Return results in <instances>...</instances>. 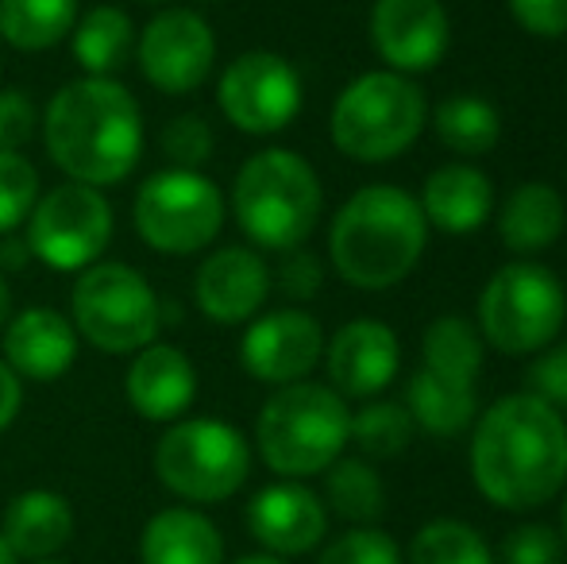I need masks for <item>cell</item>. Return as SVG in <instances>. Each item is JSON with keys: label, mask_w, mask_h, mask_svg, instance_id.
I'll return each mask as SVG.
<instances>
[{"label": "cell", "mask_w": 567, "mask_h": 564, "mask_svg": "<svg viewBox=\"0 0 567 564\" xmlns=\"http://www.w3.org/2000/svg\"><path fill=\"white\" fill-rule=\"evenodd\" d=\"M244 519L262 553L286 561L321 550L324 534H329V506L301 480H278L255 491Z\"/></svg>", "instance_id": "cell-16"}, {"label": "cell", "mask_w": 567, "mask_h": 564, "mask_svg": "<svg viewBox=\"0 0 567 564\" xmlns=\"http://www.w3.org/2000/svg\"><path fill=\"white\" fill-rule=\"evenodd\" d=\"M351 444V410L329 383L278 387L255 418V449L282 480L324 475Z\"/></svg>", "instance_id": "cell-5"}, {"label": "cell", "mask_w": 567, "mask_h": 564, "mask_svg": "<svg viewBox=\"0 0 567 564\" xmlns=\"http://www.w3.org/2000/svg\"><path fill=\"white\" fill-rule=\"evenodd\" d=\"M483 356L486 345L478 329L467 317L455 314L436 317L425 329V340H421V368L433 371V376L455 379V383L475 387L478 376H483Z\"/></svg>", "instance_id": "cell-29"}, {"label": "cell", "mask_w": 567, "mask_h": 564, "mask_svg": "<svg viewBox=\"0 0 567 564\" xmlns=\"http://www.w3.org/2000/svg\"><path fill=\"white\" fill-rule=\"evenodd\" d=\"M140 564H225V534L197 506H166L143 526Z\"/></svg>", "instance_id": "cell-23"}, {"label": "cell", "mask_w": 567, "mask_h": 564, "mask_svg": "<svg viewBox=\"0 0 567 564\" xmlns=\"http://www.w3.org/2000/svg\"><path fill=\"white\" fill-rule=\"evenodd\" d=\"M70 325L78 340L105 356H127L147 348L163 329V306L155 286L132 264H93L78 271L70 290Z\"/></svg>", "instance_id": "cell-9"}, {"label": "cell", "mask_w": 567, "mask_h": 564, "mask_svg": "<svg viewBox=\"0 0 567 564\" xmlns=\"http://www.w3.org/2000/svg\"><path fill=\"white\" fill-rule=\"evenodd\" d=\"M529 394L545 399L553 410H567V345H548L529 368Z\"/></svg>", "instance_id": "cell-38"}, {"label": "cell", "mask_w": 567, "mask_h": 564, "mask_svg": "<svg viewBox=\"0 0 567 564\" xmlns=\"http://www.w3.org/2000/svg\"><path fill=\"white\" fill-rule=\"evenodd\" d=\"M155 475L182 503L209 506L236 495L251 475V444L220 418H178L155 441Z\"/></svg>", "instance_id": "cell-7"}, {"label": "cell", "mask_w": 567, "mask_h": 564, "mask_svg": "<svg viewBox=\"0 0 567 564\" xmlns=\"http://www.w3.org/2000/svg\"><path fill=\"white\" fill-rule=\"evenodd\" d=\"M39 171L23 151H0V236L28 225L39 202Z\"/></svg>", "instance_id": "cell-33"}, {"label": "cell", "mask_w": 567, "mask_h": 564, "mask_svg": "<svg viewBox=\"0 0 567 564\" xmlns=\"http://www.w3.org/2000/svg\"><path fill=\"white\" fill-rule=\"evenodd\" d=\"M509 16L537 39L567 35V0H506Z\"/></svg>", "instance_id": "cell-39"}, {"label": "cell", "mask_w": 567, "mask_h": 564, "mask_svg": "<svg viewBox=\"0 0 567 564\" xmlns=\"http://www.w3.org/2000/svg\"><path fill=\"white\" fill-rule=\"evenodd\" d=\"M0 534L16 561H51L74 542V506L51 488L20 491L4 506Z\"/></svg>", "instance_id": "cell-21"}, {"label": "cell", "mask_w": 567, "mask_h": 564, "mask_svg": "<svg viewBox=\"0 0 567 564\" xmlns=\"http://www.w3.org/2000/svg\"><path fill=\"white\" fill-rule=\"evenodd\" d=\"M31 564H66V561H59V557H51V561H31Z\"/></svg>", "instance_id": "cell-47"}, {"label": "cell", "mask_w": 567, "mask_h": 564, "mask_svg": "<svg viewBox=\"0 0 567 564\" xmlns=\"http://www.w3.org/2000/svg\"><path fill=\"white\" fill-rule=\"evenodd\" d=\"M20 407H23V379L0 360V433L20 418Z\"/></svg>", "instance_id": "cell-41"}, {"label": "cell", "mask_w": 567, "mask_h": 564, "mask_svg": "<svg viewBox=\"0 0 567 564\" xmlns=\"http://www.w3.org/2000/svg\"><path fill=\"white\" fill-rule=\"evenodd\" d=\"M567 321V290L556 271L514 259L498 267L478 294V337L502 356H533L556 345Z\"/></svg>", "instance_id": "cell-8"}, {"label": "cell", "mask_w": 567, "mask_h": 564, "mask_svg": "<svg viewBox=\"0 0 567 564\" xmlns=\"http://www.w3.org/2000/svg\"><path fill=\"white\" fill-rule=\"evenodd\" d=\"M140 4H171V0H140Z\"/></svg>", "instance_id": "cell-48"}, {"label": "cell", "mask_w": 567, "mask_h": 564, "mask_svg": "<svg viewBox=\"0 0 567 564\" xmlns=\"http://www.w3.org/2000/svg\"><path fill=\"white\" fill-rule=\"evenodd\" d=\"M74 23L78 0H0V39L12 51H51L66 43Z\"/></svg>", "instance_id": "cell-27"}, {"label": "cell", "mask_w": 567, "mask_h": 564, "mask_svg": "<svg viewBox=\"0 0 567 564\" xmlns=\"http://www.w3.org/2000/svg\"><path fill=\"white\" fill-rule=\"evenodd\" d=\"M228 202L220 186L202 171L166 166L155 171L132 202L140 240L158 256H197L220 236Z\"/></svg>", "instance_id": "cell-10"}, {"label": "cell", "mask_w": 567, "mask_h": 564, "mask_svg": "<svg viewBox=\"0 0 567 564\" xmlns=\"http://www.w3.org/2000/svg\"><path fill=\"white\" fill-rule=\"evenodd\" d=\"M28 259H31V252H28V244H23V240H12V236H4V240H0V267H4V275L20 271Z\"/></svg>", "instance_id": "cell-42"}, {"label": "cell", "mask_w": 567, "mask_h": 564, "mask_svg": "<svg viewBox=\"0 0 567 564\" xmlns=\"http://www.w3.org/2000/svg\"><path fill=\"white\" fill-rule=\"evenodd\" d=\"M429 124L449 151L463 158L491 155L502 140V116L486 98L475 93H460V98H444L441 105L429 113Z\"/></svg>", "instance_id": "cell-28"}, {"label": "cell", "mask_w": 567, "mask_h": 564, "mask_svg": "<svg viewBox=\"0 0 567 564\" xmlns=\"http://www.w3.org/2000/svg\"><path fill=\"white\" fill-rule=\"evenodd\" d=\"M413 418L405 410V402H386L374 399L367 407H359V414H351V441L359 444L367 460H394L410 449L413 441Z\"/></svg>", "instance_id": "cell-32"}, {"label": "cell", "mask_w": 567, "mask_h": 564, "mask_svg": "<svg viewBox=\"0 0 567 564\" xmlns=\"http://www.w3.org/2000/svg\"><path fill=\"white\" fill-rule=\"evenodd\" d=\"M560 537H564V545H567V495H564V506H560Z\"/></svg>", "instance_id": "cell-46"}, {"label": "cell", "mask_w": 567, "mask_h": 564, "mask_svg": "<svg viewBox=\"0 0 567 564\" xmlns=\"http://www.w3.org/2000/svg\"><path fill=\"white\" fill-rule=\"evenodd\" d=\"M498 564H564V537L548 522L514 526L498 545Z\"/></svg>", "instance_id": "cell-36"}, {"label": "cell", "mask_w": 567, "mask_h": 564, "mask_svg": "<svg viewBox=\"0 0 567 564\" xmlns=\"http://www.w3.org/2000/svg\"><path fill=\"white\" fill-rule=\"evenodd\" d=\"M43 147L70 182L120 186L143 158V109L116 78H74L43 109Z\"/></svg>", "instance_id": "cell-2"}, {"label": "cell", "mask_w": 567, "mask_h": 564, "mask_svg": "<svg viewBox=\"0 0 567 564\" xmlns=\"http://www.w3.org/2000/svg\"><path fill=\"white\" fill-rule=\"evenodd\" d=\"M0 564H20L12 557V550H8V542H4V534H0Z\"/></svg>", "instance_id": "cell-45"}, {"label": "cell", "mask_w": 567, "mask_h": 564, "mask_svg": "<svg viewBox=\"0 0 567 564\" xmlns=\"http://www.w3.org/2000/svg\"><path fill=\"white\" fill-rule=\"evenodd\" d=\"M324 360V329L313 314L298 306L270 309L247 321L239 337V363L251 379L270 387H290L309 379Z\"/></svg>", "instance_id": "cell-14"}, {"label": "cell", "mask_w": 567, "mask_h": 564, "mask_svg": "<svg viewBox=\"0 0 567 564\" xmlns=\"http://www.w3.org/2000/svg\"><path fill=\"white\" fill-rule=\"evenodd\" d=\"M113 233L116 221L109 197L82 182H62V186L39 194L23 244H28L31 259H39L43 267L74 275L101 264L105 248L113 244Z\"/></svg>", "instance_id": "cell-11"}, {"label": "cell", "mask_w": 567, "mask_h": 564, "mask_svg": "<svg viewBox=\"0 0 567 564\" xmlns=\"http://www.w3.org/2000/svg\"><path fill=\"white\" fill-rule=\"evenodd\" d=\"M236 564H290V561L275 557V553H251V557H239Z\"/></svg>", "instance_id": "cell-44"}, {"label": "cell", "mask_w": 567, "mask_h": 564, "mask_svg": "<svg viewBox=\"0 0 567 564\" xmlns=\"http://www.w3.org/2000/svg\"><path fill=\"white\" fill-rule=\"evenodd\" d=\"M70 51L85 78H116L135 59V23L124 8L97 4L78 16L70 31Z\"/></svg>", "instance_id": "cell-25"}, {"label": "cell", "mask_w": 567, "mask_h": 564, "mask_svg": "<svg viewBox=\"0 0 567 564\" xmlns=\"http://www.w3.org/2000/svg\"><path fill=\"white\" fill-rule=\"evenodd\" d=\"M225 121L244 136H275L298 121L306 105L301 74L278 51H244L225 66L217 85Z\"/></svg>", "instance_id": "cell-12"}, {"label": "cell", "mask_w": 567, "mask_h": 564, "mask_svg": "<svg viewBox=\"0 0 567 564\" xmlns=\"http://www.w3.org/2000/svg\"><path fill=\"white\" fill-rule=\"evenodd\" d=\"M405 410H410L413 425H421L425 433L460 437L478 418V391L471 383H455V379L417 368L405 387Z\"/></svg>", "instance_id": "cell-26"}, {"label": "cell", "mask_w": 567, "mask_h": 564, "mask_svg": "<svg viewBox=\"0 0 567 564\" xmlns=\"http://www.w3.org/2000/svg\"><path fill=\"white\" fill-rule=\"evenodd\" d=\"M567 205L560 189L548 182H522L509 189V197L498 209V236L502 248L514 256H537L548 252L564 236Z\"/></svg>", "instance_id": "cell-24"}, {"label": "cell", "mask_w": 567, "mask_h": 564, "mask_svg": "<svg viewBox=\"0 0 567 564\" xmlns=\"http://www.w3.org/2000/svg\"><path fill=\"white\" fill-rule=\"evenodd\" d=\"M371 47L394 74H429L452 47V20L441 0H374Z\"/></svg>", "instance_id": "cell-15"}, {"label": "cell", "mask_w": 567, "mask_h": 564, "mask_svg": "<svg viewBox=\"0 0 567 564\" xmlns=\"http://www.w3.org/2000/svg\"><path fill=\"white\" fill-rule=\"evenodd\" d=\"M317 564H405V557L386 530L351 526L348 534L332 537V542L324 545Z\"/></svg>", "instance_id": "cell-34"}, {"label": "cell", "mask_w": 567, "mask_h": 564, "mask_svg": "<svg viewBox=\"0 0 567 564\" xmlns=\"http://www.w3.org/2000/svg\"><path fill=\"white\" fill-rule=\"evenodd\" d=\"M39 109L23 90H0V151H23L39 132Z\"/></svg>", "instance_id": "cell-37"}, {"label": "cell", "mask_w": 567, "mask_h": 564, "mask_svg": "<svg viewBox=\"0 0 567 564\" xmlns=\"http://www.w3.org/2000/svg\"><path fill=\"white\" fill-rule=\"evenodd\" d=\"M158 147L178 171H202L213 155V129L202 113H182L158 132Z\"/></svg>", "instance_id": "cell-35"}, {"label": "cell", "mask_w": 567, "mask_h": 564, "mask_svg": "<svg viewBox=\"0 0 567 564\" xmlns=\"http://www.w3.org/2000/svg\"><path fill=\"white\" fill-rule=\"evenodd\" d=\"M429 101L421 85L394 70H367L340 90L329 116V136L355 163H390L421 140Z\"/></svg>", "instance_id": "cell-6"}, {"label": "cell", "mask_w": 567, "mask_h": 564, "mask_svg": "<svg viewBox=\"0 0 567 564\" xmlns=\"http://www.w3.org/2000/svg\"><path fill=\"white\" fill-rule=\"evenodd\" d=\"M329 387L340 399H379L402 368V345L386 321L355 317L324 345Z\"/></svg>", "instance_id": "cell-18"}, {"label": "cell", "mask_w": 567, "mask_h": 564, "mask_svg": "<svg viewBox=\"0 0 567 564\" xmlns=\"http://www.w3.org/2000/svg\"><path fill=\"white\" fill-rule=\"evenodd\" d=\"M324 189L313 163L290 147H267L244 158L231 182V213L255 248L293 252L313 236Z\"/></svg>", "instance_id": "cell-4"}, {"label": "cell", "mask_w": 567, "mask_h": 564, "mask_svg": "<svg viewBox=\"0 0 567 564\" xmlns=\"http://www.w3.org/2000/svg\"><path fill=\"white\" fill-rule=\"evenodd\" d=\"M429 244L421 202L402 186L374 182L348 197L329 228L337 275L355 290H390L405 283Z\"/></svg>", "instance_id": "cell-3"}, {"label": "cell", "mask_w": 567, "mask_h": 564, "mask_svg": "<svg viewBox=\"0 0 567 564\" xmlns=\"http://www.w3.org/2000/svg\"><path fill=\"white\" fill-rule=\"evenodd\" d=\"M8 321H12V286L0 275V329H4Z\"/></svg>", "instance_id": "cell-43"}, {"label": "cell", "mask_w": 567, "mask_h": 564, "mask_svg": "<svg viewBox=\"0 0 567 564\" xmlns=\"http://www.w3.org/2000/svg\"><path fill=\"white\" fill-rule=\"evenodd\" d=\"M405 564H498L486 537L471 522L433 519L413 534L410 550L402 553Z\"/></svg>", "instance_id": "cell-31"}, {"label": "cell", "mask_w": 567, "mask_h": 564, "mask_svg": "<svg viewBox=\"0 0 567 564\" xmlns=\"http://www.w3.org/2000/svg\"><path fill=\"white\" fill-rule=\"evenodd\" d=\"M0 332H4L0 337V348H4L0 360L31 383H54V379L66 376L78 360V345H82L70 317L51 306L20 309Z\"/></svg>", "instance_id": "cell-19"}, {"label": "cell", "mask_w": 567, "mask_h": 564, "mask_svg": "<svg viewBox=\"0 0 567 564\" xmlns=\"http://www.w3.org/2000/svg\"><path fill=\"white\" fill-rule=\"evenodd\" d=\"M282 267H278V286H282L290 298L306 301L321 290V259L309 256L306 248H293V252H282Z\"/></svg>", "instance_id": "cell-40"}, {"label": "cell", "mask_w": 567, "mask_h": 564, "mask_svg": "<svg viewBox=\"0 0 567 564\" xmlns=\"http://www.w3.org/2000/svg\"><path fill=\"white\" fill-rule=\"evenodd\" d=\"M124 394L127 407L147 422H178L197 399V368L178 345L151 340L127 363Z\"/></svg>", "instance_id": "cell-20"}, {"label": "cell", "mask_w": 567, "mask_h": 564, "mask_svg": "<svg viewBox=\"0 0 567 564\" xmlns=\"http://www.w3.org/2000/svg\"><path fill=\"white\" fill-rule=\"evenodd\" d=\"M270 267L247 244H228L205 256L194 275V301L209 321L217 325H247L262 314L270 298Z\"/></svg>", "instance_id": "cell-17"}, {"label": "cell", "mask_w": 567, "mask_h": 564, "mask_svg": "<svg viewBox=\"0 0 567 564\" xmlns=\"http://www.w3.org/2000/svg\"><path fill=\"white\" fill-rule=\"evenodd\" d=\"M324 503L351 526H374L386 511V488L371 460L340 457L324 472Z\"/></svg>", "instance_id": "cell-30"}, {"label": "cell", "mask_w": 567, "mask_h": 564, "mask_svg": "<svg viewBox=\"0 0 567 564\" xmlns=\"http://www.w3.org/2000/svg\"><path fill=\"white\" fill-rule=\"evenodd\" d=\"M421 213L441 233L467 236L491 221L494 182L471 163H444L429 174L425 189H421Z\"/></svg>", "instance_id": "cell-22"}, {"label": "cell", "mask_w": 567, "mask_h": 564, "mask_svg": "<svg viewBox=\"0 0 567 564\" xmlns=\"http://www.w3.org/2000/svg\"><path fill=\"white\" fill-rule=\"evenodd\" d=\"M135 62L147 85L166 98H186L202 90L217 66V35L209 20L194 8L171 4L151 16L147 28L135 35Z\"/></svg>", "instance_id": "cell-13"}, {"label": "cell", "mask_w": 567, "mask_h": 564, "mask_svg": "<svg viewBox=\"0 0 567 564\" xmlns=\"http://www.w3.org/2000/svg\"><path fill=\"white\" fill-rule=\"evenodd\" d=\"M467 468L475 491L498 511H537L567 483V422L545 399L502 394L471 425Z\"/></svg>", "instance_id": "cell-1"}]
</instances>
